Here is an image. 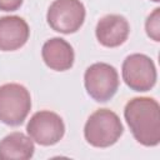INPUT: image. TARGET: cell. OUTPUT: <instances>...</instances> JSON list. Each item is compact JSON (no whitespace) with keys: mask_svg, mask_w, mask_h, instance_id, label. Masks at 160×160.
I'll return each instance as SVG.
<instances>
[{"mask_svg":"<svg viewBox=\"0 0 160 160\" xmlns=\"http://www.w3.org/2000/svg\"><path fill=\"white\" fill-rule=\"evenodd\" d=\"M124 118L135 140L144 146H156L160 142V106L148 96L129 100L124 109Z\"/></svg>","mask_w":160,"mask_h":160,"instance_id":"1","label":"cell"},{"mask_svg":"<svg viewBox=\"0 0 160 160\" xmlns=\"http://www.w3.org/2000/svg\"><path fill=\"white\" fill-rule=\"evenodd\" d=\"M124 132V126L116 112L110 109H99L86 120L84 126L85 140L95 148L114 145Z\"/></svg>","mask_w":160,"mask_h":160,"instance_id":"2","label":"cell"},{"mask_svg":"<svg viewBox=\"0 0 160 160\" xmlns=\"http://www.w3.org/2000/svg\"><path fill=\"white\" fill-rule=\"evenodd\" d=\"M31 110V96L29 90L20 84L10 82L0 86V121L19 126L24 122Z\"/></svg>","mask_w":160,"mask_h":160,"instance_id":"3","label":"cell"},{"mask_svg":"<svg viewBox=\"0 0 160 160\" xmlns=\"http://www.w3.org/2000/svg\"><path fill=\"white\" fill-rule=\"evenodd\" d=\"M119 74L116 69L106 62L90 65L84 74L86 92L98 102L109 101L119 89Z\"/></svg>","mask_w":160,"mask_h":160,"instance_id":"4","label":"cell"},{"mask_svg":"<svg viewBox=\"0 0 160 160\" xmlns=\"http://www.w3.org/2000/svg\"><path fill=\"white\" fill-rule=\"evenodd\" d=\"M86 10L80 0H54L48 9L50 28L61 34L76 32L85 21Z\"/></svg>","mask_w":160,"mask_h":160,"instance_id":"5","label":"cell"},{"mask_svg":"<svg viewBox=\"0 0 160 160\" xmlns=\"http://www.w3.org/2000/svg\"><path fill=\"white\" fill-rule=\"evenodd\" d=\"M122 80L134 91H149L158 79L156 66L145 54H131L125 58L121 68Z\"/></svg>","mask_w":160,"mask_h":160,"instance_id":"6","label":"cell"},{"mask_svg":"<svg viewBox=\"0 0 160 160\" xmlns=\"http://www.w3.org/2000/svg\"><path fill=\"white\" fill-rule=\"evenodd\" d=\"M26 131L39 145L51 146L62 139L65 134V124L56 112L41 110L30 118L26 125Z\"/></svg>","mask_w":160,"mask_h":160,"instance_id":"7","label":"cell"},{"mask_svg":"<svg viewBox=\"0 0 160 160\" xmlns=\"http://www.w3.org/2000/svg\"><path fill=\"white\" fill-rule=\"evenodd\" d=\"M130 25L128 20L119 14L102 16L95 28L98 41L105 48H116L122 45L129 36Z\"/></svg>","mask_w":160,"mask_h":160,"instance_id":"8","label":"cell"},{"mask_svg":"<svg viewBox=\"0 0 160 160\" xmlns=\"http://www.w3.org/2000/svg\"><path fill=\"white\" fill-rule=\"evenodd\" d=\"M28 22L16 15L0 18V50L14 51L22 48L29 40Z\"/></svg>","mask_w":160,"mask_h":160,"instance_id":"9","label":"cell"},{"mask_svg":"<svg viewBox=\"0 0 160 160\" xmlns=\"http://www.w3.org/2000/svg\"><path fill=\"white\" fill-rule=\"evenodd\" d=\"M41 56L46 66L55 71L71 69L75 60L72 46L62 38H51L46 40L41 49Z\"/></svg>","mask_w":160,"mask_h":160,"instance_id":"10","label":"cell"},{"mask_svg":"<svg viewBox=\"0 0 160 160\" xmlns=\"http://www.w3.org/2000/svg\"><path fill=\"white\" fill-rule=\"evenodd\" d=\"M35 152V145L30 136L21 131H14L0 140V160H28Z\"/></svg>","mask_w":160,"mask_h":160,"instance_id":"11","label":"cell"},{"mask_svg":"<svg viewBox=\"0 0 160 160\" xmlns=\"http://www.w3.org/2000/svg\"><path fill=\"white\" fill-rule=\"evenodd\" d=\"M145 30L154 41H160V9L156 8L146 19Z\"/></svg>","mask_w":160,"mask_h":160,"instance_id":"12","label":"cell"},{"mask_svg":"<svg viewBox=\"0 0 160 160\" xmlns=\"http://www.w3.org/2000/svg\"><path fill=\"white\" fill-rule=\"evenodd\" d=\"M24 0H0L1 11H15L22 5Z\"/></svg>","mask_w":160,"mask_h":160,"instance_id":"13","label":"cell"},{"mask_svg":"<svg viewBox=\"0 0 160 160\" xmlns=\"http://www.w3.org/2000/svg\"><path fill=\"white\" fill-rule=\"evenodd\" d=\"M151 1H154V2H159L160 0H151Z\"/></svg>","mask_w":160,"mask_h":160,"instance_id":"14","label":"cell"}]
</instances>
